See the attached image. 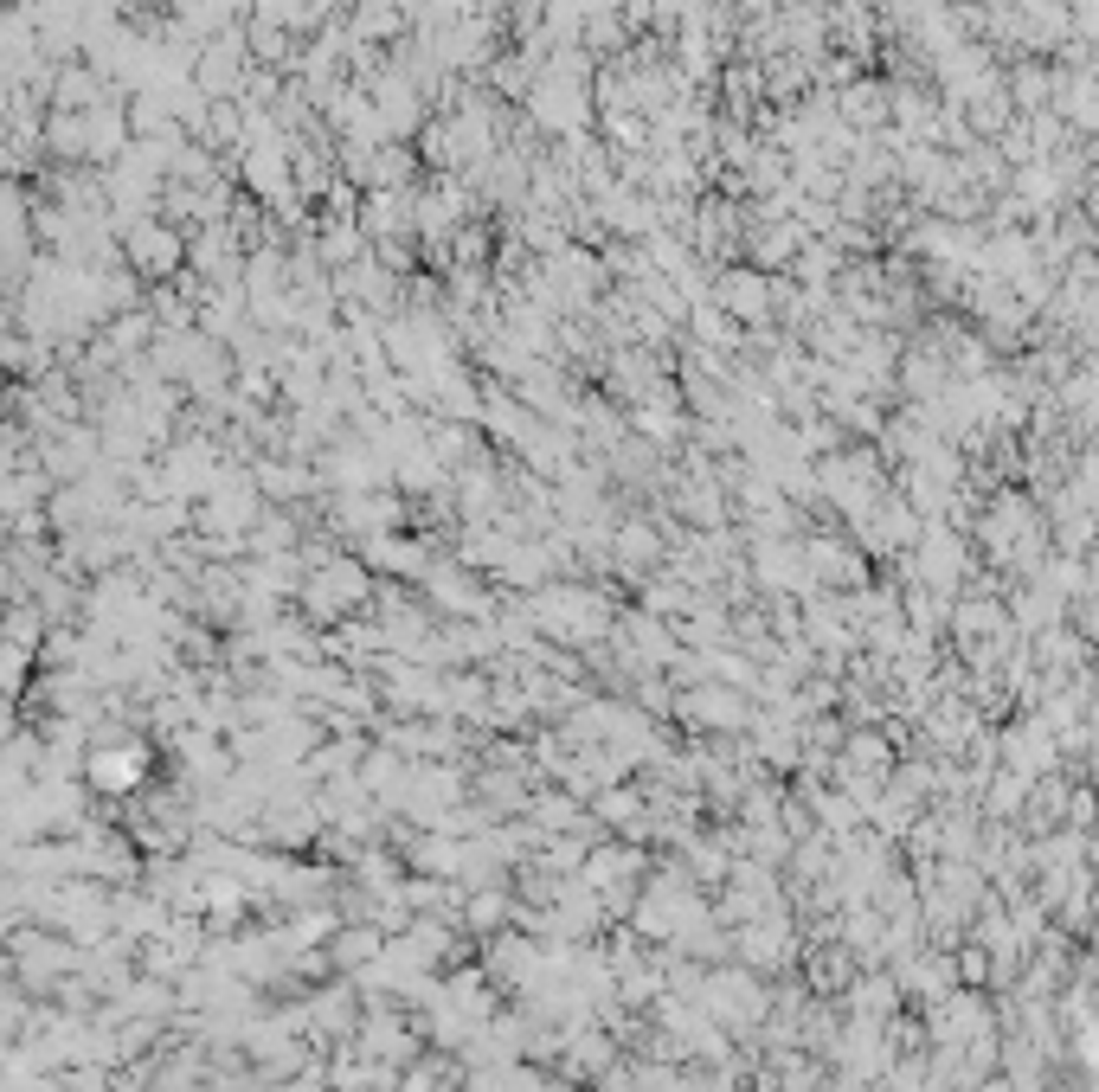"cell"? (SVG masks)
<instances>
[{"instance_id":"cell-1","label":"cell","mask_w":1099,"mask_h":1092,"mask_svg":"<svg viewBox=\"0 0 1099 1092\" xmlns=\"http://www.w3.org/2000/svg\"><path fill=\"white\" fill-rule=\"evenodd\" d=\"M135 771H142V758H135V752H123V758H116V752H109V758H97V778H104L109 791H116V784H135Z\"/></svg>"},{"instance_id":"cell-2","label":"cell","mask_w":1099,"mask_h":1092,"mask_svg":"<svg viewBox=\"0 0 1099 1092\" xmlns=\"http://www.w3.org/2000/svg\"><path fill=\"white\" fill-rule=\"evenodd\" d=\"M322 592H328V585H309V598H316V611H347L341 598H322ZM335 592H361V578L347 572V566H335Z\"/></svg>"}]
</instances>
